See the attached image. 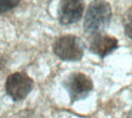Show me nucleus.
<instances>
[{
	"label": "nucleus",
	"instance_id": "obj_8",
	"mask_svg": "<svg viewBox=\"0 0 132 118\" xmlns=\"http://www.w3.org/2000/svg\"><path fill=\"white\" fill-rule=\"evenodd\" d=\"M20 4V0H0V13L7 12Z\"/></svg>",
	"mask_w": 132,
	"mask_h": 118
},
{
	"label": "nucleus",
	"instance_id": "obj_9",
	"mask_svg": "<svg viewBox=\"0 0 132 118\" xmlns=\"http://www.w3.org/2000/svg\"><path fill=\"white\" fill-rule=\"evenodd\" d=\"M127 118H132V109H131V111L128 112V116H127Z\"/></svg>",
	"mask_w": 132,
	"mask_h": 118
},
{
	"label": "nucleus",
	"instance_id": "obj_2",
	"mask_svg": "<svg viewBox=\"0 0 132 118\" xmlns=\"http://www.w3.org/2000/svg\"><path fill=\"white\" fill-rule=\"evenodd\" d=\"M84 42L74 35L61 36L53 43V53L65 62H78L84 55Z\"/></svg>",
	"mask_w": 132,
	"mask_h": 118
},
{
	"label": "nucleus",
	"instance_id": "obj_5",
	"mask_svg": "<svg viewBox=\"0 0 132 118\" xmlns=\"http://www.w3.org/2000/svg\"><path fill=\"white\" fill-rule=\"evenodd\" d=\"M84 13L82 0H62L58 7V19L64 25L76 23Z\"/></svg>",
	"mask_w": 132,
	"mask_h": 118
},
{
	"label": "nucleus",
	"instance_id": "obj_6",
	"mask_svg": "<svg viewBox=\"0 0 132 118\" xmlns=\"http://www.w3.org/2000/svg\"><path fill=\"white\" fill-rule=\"evenodd\" d=\"M118 46H119V42L116 37L100 33L92 37L91 43H90V51L93 54L104 58L115 51Z\"/></svg>",
	"mask_w": 132,
	"mask_h": 118
},
{
	"label": "nucleus",
	"instance_id": "obj_4",
	"mask_svg": "<svg viewBox=\"0 0 132 118\" xmlns=\"http://www.w3.org/2000/svg\"><path fill=\"white\" fill-rule=\"evenodd\" d=\"M64 84L69 93L72 102L85 99L93 89L92 80L87 75L81 74V72H75L70 75Z\"/></svg>",
	"mask_w": 132,
	"mask_h": 118
},
{
	"label": "nucleus",
	"instance_id": "obj_7",
	"mask_svg": "<svg viewBox=\"0 0 132 118\" xmlns=\"http://www.w3.org/2000/svg\"><path fill=\"white\" fill-rule=\"evenodd\" d=\"M122 25L125 29V34L132 40V6L125 12L122 17Z\"/></svg>",
	"mask_w": 132,
	"mask_h": 118
},
{
	"label": "nucleus",
	"instance_id": "obj_3",
	"mask_svg": "<svg viewBox=\"0 0 132 118\" xmlns=\"http://www.w3.org/2000/svg\"><path fill=\"white\" fill-rule=\"evenodd\" d=\"M33 89V80L24 72H15L6 78L5 91L13 101H21Z\"/></svg>",
	"mask_w": 132,
	"mask_h": 118
},
{
	"label": "nucleus",
	"instance_id": "obj_10",
	"mask_svg": "<svg viewBox=\"0 0 132 118\" xmlns=\"http://www.w3.org/2000/svg\"><path fill=\"white\" fill-rule=\"evenodd\" d=\"M22 118H33L32 116H24V117H22Z\"/></svg>",
	"mask_w": 132,
	"mask_h": 118
},
{
	"label": "nucleus",
	"instance_id": "obj_1",
	"mask_svg": "<svg viewBox=\"0 0 132 118\" xmlns=\"http://www.w3.org/2000/svg\"><path fill=\"white\" fill-rule=\"evenodd\" d=\"M112 6L105 0H93L85 15L84 29L87 34L96 35L103 32L112 21Z\"/></svg>",
	"mask_w": 132,
	"mask_h": 118
}]
</instances>
